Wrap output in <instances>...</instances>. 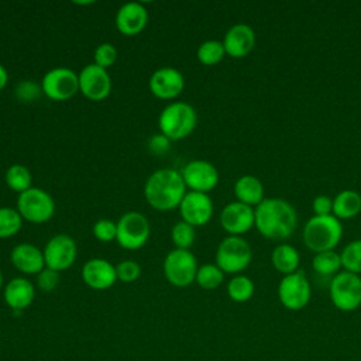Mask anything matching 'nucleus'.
<instances>
[{"mask_svg": "<svg viewBox=\"0 0 361 361\" xmlns=\"http://www.w3.org/2000/svg\"><path fill=\"white\" fill-rule=\"evenodd\" d=\"M341 267L345 268L347 272L361 274V240H354L347 244L341 254Z\"/></svg>", "mask_w": 361, "mask_h": 361, "instance_id": "33", "label": "nucleus"}, {"mask_svg": "<svg viewBox=\"0 0 361 361\" xmlns=\"http://www.w3.org/2000/svg\"><path fill=\"white\" fill-rule=\"evenodd\" d=\"M148 87L155 97L172 100L176 99L185 89V78L180 71L172 66L158 68L149 76Z\"/></svg>", "mask_w": 361, "mask_h": 361, "instance_id": "15", "label": "nucleus"}, {"mask_svg": "<svg viewBox=\"0 0 361 361\" xmlns=\"http://www.w3.org/2000/svg\"><path fill=\"white\" fill-rule=\"evenodd\" d=\"M23 220L30 223H45L55 213L52 196L41 188H30L17 197V207Z\"/></svg>", "mask_w": 361, "mask_h": 361, "instance_id": "8", "label": "nucleus"}, {"mask_svg": "<svg viewBox=\"0 0 361 361\" xmlns=\"http://www.w3.org/2000/svg\"><path fill=\"white\" fill-rule=\"evenodd\" d=\"M224 55H226L224 45L221 41H217V39H207L202 42L196 52L199 62L207 66L219 63L224 58Z\"/></svg>", "mask_w": 361, "mask_h": 361, "instance_id": "31", "label": "nucleus"}, {"mask_svg": "<svg viewBox=\"0 0 361 361\" xmlns=\"http://www.w3.org/2000/svg\"><path fill=\"white\" fill-rule=\"evenodd\" d=\"M116 61H117V49L113 44L102 42L100 45L96 47L93 54V63H96L103 69H107L111 65H114Z\"/></svg>", "mask_w": 361, "mask_h": 361, "instance_id": "35", "label": "nucleus"}, {"mask_svg": "<svg viewBox=\"0 0 361 361\" xmlns=\"http://www.w3.org/2000/svg\"><path fill=\"white\" fill-rule=\"evenodd\" d=\"M82 279L94 290H106L117 281L116 265L104 258H90L82 267Z\"/></svg>", "mask_w": 361, "mask_h": 361, "instance_id": "18", "label": "nucleus"}, {"mask_svg": "<svg viewBox=\"0 0 361 361\" xmlns=\"http://www.w3.org/2000/svg\"><path fill=\"white\" fill-rule=\"evenodd\" d=\"M330 299L341 312H353L361 306V278L351 272H338L330 282Z\"/></svg>", "mask_w": 361, "mask_h": 361, "instance_id": "9", "label": "nucleus"}, {"mask_svg": "<svg viewBox=\"0 0 361 361\" xmlns=\"http://www.w3.org/2000/svg\"><path fill=\"white\" fill-rule=\"evenodd\" d=\"M180 175L186 188L192 192L207 193L219 183V171L213 164L204 159H193L188 162L180 169Z\"/></svg>", "mask_w": 361, "mask_h": 361, "instance_id": "13", "label": "nucleus"}, {"mask_svg": "<svg viewBox=\"0 0 361 361\" xmlns=\"http://www.w3.org/2000/svg\"><path fill=\"white\" fill-rule=\"evenodd\" d=\"M4 180H6V185L17 192L18 195L25 192L27 189L32 188L31 183H32V175L30 172V169L23 165V164H13L7 168L6 171V175H4Z\"/></svg>", "mask_w": 361, "mask_h": 361, "instance_id": "26", "label": "nucleus"}, {"mask_svg": "<svg viewBox=\"0 0 361 361\" xmlns=\"http://www.w3.org/2000/svg\"><path fill=\"white\" fill-rule=\"evenodd\" d=\"M45 267L56 272L66 271L73 265L78 255V247L75 240L68 234H55L51 237L44 250Z\"/></svg>", "mask_w": 361, "mask_h": 361, "instance_id": "12", "label": "nucleus"}, {"mask_svg": "<svg viewBox=\"0 0 361 361\" xmlns=\"http://www.w3.org/2000/svg\"><path fill=\"white\" fill-rule=\"evenodd\" d=\"M23 217L17 209L0 207V238L16 235L23 227Z\"/></svg>", "mask_w": 361, "mask_h": 361, "instance_id": "30", "label": "nucleus"}, {"mask_svg": "<svg viewBox=\"0 0 361 361\" xmlns=\"http://www.w3.org/2000/svg\"><path fill=\"white\" fill-rule=\"evenodd\" d=\"M8 82V73H7V69L4 68V65L0 63V92L6 87Z\"/></svg>", "mask_w": 361, "mask_h": 361, "instance_id": "41", "label": "nucleus"}, {"mask_svg": "<svg viewBox=\"0 0 361 361\" xmlns=\"http://www.w3.org/2000/svg\"><path fill=\"white\" fill-rule=\"evenodd\" d=\"M343 235V226L337 217L313 216L303 228V243L314 254L333 250Z\"/></svg>", "mask_w": 361, "mask_h": 361, "instance_id": "4", "label": "nucleus"}, {"mask_svg": "<svg viewBox=\"0 0 361 361\" xmlns=\"http://www.w3.org/2000/svg\"><path fill=\"white\" fill-rule=\"evenodd\" d=\"M186 195V185L180 171L173 168H159L154 171L144 185L147 203L159 212H168L179 207Z\"/></svg>", "mask_w": 361, "mask_h": 361, "instance_id": "1", "label": "nucleus"}, {"mask_svg": "<svg viewBox=\"0 0 361 361\" xmlns=\"http://www.w3.org/2000/svg\"><path fill=\"white\" fill-rule=\"evenodd\" d=\"M92 233L102 243L114 241L117 237V223L110 219H100L93 224Z\"/></svg>", "mask_w": 361, "mask_h": 361, "instance_id": "36", "label": "nucleus"}, {"mask_svg": "<svg viewBox=\"0 0 361 361\" xmlns=\"http://www.w3.org/2000/svg\"><path fill=\"white\" fill-rule=\"evenodd\" d=\"M312 296L310 283L303 271L298 269L293 274L283 275L278 285V298L288 310L303 309Z\"/></svg>", "mask_w": 361, "mask_h": 361, "instance_id": "11", "label": "nucleus"}, {"mask_svg": "<svg viewBox=\"0 0 361 361\" xmlns=\"http://www.w3.org/2000/svg\"><path fill=\"white\" fill-rule=\"evenodd\" d=\"M10 261L23 275H38L45 268L42 250L30 243L14 245L10 252Z\"/></svg>", "mask_w": 361, "mask_h": 361, "instance_id": "19", "label": "nucleus"}, {"mask_svg": "<svg viewBox=\"0 0 361 361\" xmlns=\"http://www.w3.org/2000/svg\"><path fill=\"white\" fill-rule=\"evenodd\" d=\"M79 76V92L89 100H104L111 92V79L107 69L89 63L82 68Z\"/></svg>", "mask_w": 361, "mask_h": 361, "instance_id": "14", "label": "nucleus"}, {"mask_svg": "<svg viewBox=\"0 0 361 361\" xmlns=\"http://www.w3.org/2000/svg\"><path fill=\"white\" fill-rule=\"evenodd\" d=\"M255 290L254 282L245 275H235L227 283V293L231 300L237 303L247 302L252 298Z\"/></svg>", "mask_w": 361, "mask_h": 361, "instance_id": "28", "label": "nucleus"}, {"mask_svg": "<svg viewBox=\"0 0 361 361\" xmlns=\"http://www.w3.org/2000/svg\"><path fill=\"white\" fill-rule=\"evenodd\" d=\"M117 279L124 283H131L137 281L141 275V265L133 259H124L116 265Z\"/></svg>", "mask_w": 361, "mask_h": 361, "instance_id": "37", "label": "nucleus"}, {"mask_svg": "<svg viewBox=\"0 0 361 361\" xmlns=\"http://www.w3.org/2000/svg\"><path fill=\"white\" fill-rule=\"evenodd\" d=\"M171 140L166 138L164 134H155L148 140V149L155 155H162L169 149Z\"/></svg>", "mask_w": 361, "mask_h": 361, "instance_id": "40", "label": "nucleus"}, {"mask_svg": "<svg viewBox=\"0 0 361 361\" xmlns=\"http://www.w3.org/2000/svg\"><path fill=\"white\" fill-rule=\"evenodd\" d=\"M117 223V237L116 241L124 250L135 251L142 248L149 235H151V226L148 219L135 210L126 212L121 214Z\"/></svg>", "mask_w": 361, "mask_h": 361, "instance_id": "5", "label": "nucleus"}, {"mask_svg": "<svg viewBox=\"0 0 361 361\" xmlns=\"http://www.w3.org/2000/svg\"><path fill=\"white\" fill-rule=\"evenodd\" d=\"M224 281V272L216 264H203L197 268L195 282L207 290L219 288Z\"/></svg>", "mask_w": 361, "mask_h": 361, "instance_id": "29", "label": "nucleus"}, {"mask_svg": "<svg viewBox=\"0 0 361 361\" xmlns=\"http://www.w3.org/2000/svg\"><path fill=\"white\" fill-rule=\"evenodd\" d=\"M148 23V11L144 4L137 1H130L123 4L116 14L117 30L127 37H134L140 34Z\"/></svg>", "mask_w": 361, "mask_h": 361, "instance_id": "20", "label": "nucleus"}, {"mask_svg": "<svg viewBox=\"0 0 361 361\" xmlns=\"http://www.w3.org/2000/svg\"><path fill=\"white\" fill-rule=\"evenodd\" d=\"M271 261H272L274 268L278 272H281L283 275H289V274H293L298 271L299 262H300V255L293 245L281 244L274 248Z\"/></svg>", "mask_w": 361, "mask_h": 361, "instance_id": "24", "label": "nucleus"}, {"mask_svg": "<svg viewBox=\"0 0 361 361\" xmlns=\"http://www.w3.org/2000/svg\"><path fill=\"white\" fill-rule=\"evenodd\" d=\"M41 87L48 99L65 102L79 92V76L69 68L56 66L44 75Z\"/></svg>", "mask_w": 361, "mask_h": 361, "instance_id": "10", "label": "nucleus"}, {"mask_svg": "<svg viewBox=\"0 0 361 361\" xmlns=\"http://www.w3.org/2000/svg\"><path fill=\"white\" fill-rule=\"evenodd\" d=\"M312 267L317 274L323 276L336 275L341 268V257L334 250L316 252L312 259Z\"/></svg>", "mask_w": 361, "mask_h": 361, "instance_id": "27", "label": "nucleus"}, {"mask_svg": "<svg viewBox=\"0 0 361 361\" xmlns=\"http://www.w3.org/2000/svg\"><path fill=\"white\" fill-rule=\"evenodd\" d=\"M166 281L175 288H186L196 279L197 261L189 250L173 248L169 251L162 264Z\"/></svg>", "mask_w": 361, "mask_h": 361, "instance_id": "7", "label": "nucleus"}, {"mask_svg": "<svg viewBox=\"0 0 361 361\" xmlns=\"http://www.w3.org/2000/svg\"><path fill=\"white\" fill-rule=\"evenodd\" d=\"M61 272H56L49 268H44L38 275H37V286L42 292H52L58 285L61 279Z\"/></svg>", "mask_w": 361, "mask_h": 361, "instance_id": "38", "label": "nucleus"}, {"mask_svg": "<svg viewBox=\"0 0 361 361\" xmlns=\"http://www.w3.org/2000/svg\"><path fill=\"white\" fill-rule=\"evenodd\" d=\"M234 195L244 204L258 206L264 200V186L257 176L244 175L235 180Z\"/></svg>", "mask_w": 361, "mask_h": 361, "instance_id": "23", "label": "nucleus"}, {"mask_svg": "<svg viewBox=\"0 0 361 361\" xmlns=\"http://www.w3.org/2000/svg\"><path fill=\"white\" fill-rule=\"evenodd\" d=\"M220 224L230 235H240L255 226L254 209L238 200L226 204L220 213Z\"/></svg>", "mask_w": 361, "mask_h": 361, "instance_id": "17", "label": "nucleus"}, {"mask_svg": "<svg viewBox=\"0 0 361 361\" xmlns=\"http://www.w3.org/2000/svg\"><path fill=\"white\" fill-rule=\"evenodd\" d=\"M3 298L11 310L21 312L34 302L35 286L25 276H16L6 283Z\"/></svg>", "mask_w": 361, "mask_h": 361, "instance_id": "22", "label": "nucleus"}, {"mask_svg": "<svg viewBox=\"0 0 361 361\" xmlns=\"http://www.w3.org/2000/svg\"><path fill=\"white\" fill-rule=\"evenodd\" d=\"M361 212V195L355 190H341L333 199V216L340 219L355 217Z\"/></svg>", "mask_w": 361, "mask_h": 361, "instance_id": "25", "label": "nucleus"}, {"mask_svg": "<svg viewBox=\"0 0 361 361\" xmlns=\"http://www.w3.org/2000/svg\"><path fill=\"white\" fill-rule=\"evenodd\" d=\"M196 238V230L189 223L180 220L171 228V240L179 250H189Z\"/></svg>", "mask_w": 361, "mask_h": 361, "instance_id": "32", "label": "nucleus"}, {"mask_svg": "<svg viewBox=\"0 0 361 361\" xmlns=\"http://www.w3.org/2000/svg\"><path fill=\"white\" fill-rule=\"evenodd\" d=\"M41 94H44L42 87L39 83H37L34 80H28V79L21 80L14 87V96L21 103H32V102L38 100L41 97Z\"/></svg>", "mask_w": 361, "mask_h": 361, "instance_id": "34", "label": "nucleus"}, {"mask_svg": "<svg viewBox=\"0 0 361 361\" xmlns=\"http://www.w3.org/2000/svg\"><path fill=\"white\" fill-rule=\"evenodd\" d=\"M178 209L182 220L193 227L207 224L213 216V202L207 193L186 192Z\"/></svg>", "mask_w": 361, "mask_h": 361, "instance_id": "16", "label": "nucleus"}, {"mask_svg": "<svg viewBox=\"0 0 361 361\" xmlns=\"http://www.w3.org/2000/svg\"><path fill=\"white\" fill-rule=\"evenodd\" d=\"M197 124L195 107L186 102H172L166 104L158 117L159 133L171 141H179L189 137Z\"/></svg>", "mask_w": 361, "mask_h": 361, "instance_id": "3", "label": "nucleus"}, {"mask_svg": "<svg viewBox=\"0 0 361 361\" xmlns=\"http://www.w3.org/2000/svg\"><path fill=\"white\" fill-rule=\"evenodd\" d=\"M221 42L227 55L231 58H244L255 45V32L248 24L238 23L228 28Z\"/></svg>", "mask_w": 361, "mask_h": 361, "instance_id": "21", "label": "nucleus"}, {"mask_svg": "<svg viewBox=\"0 0 361 361\" xmlns=\"http://www.w3.org/2000/svg\"><path fill=\"white\" fill-rule=\"evenodd\" d=\"M252 258L250 244L240 235H228L217 247L216 265L224 274H238L244 271Z\"/></svg>", "mask_w": 361, "mask_h": 361, "instance_id": "6", "label": "nucleus"}, {"mask_svg": "<svg viewBox=\"0 0 361 361\" xmlns=\"http://www.w3.org/2000/svg\"><path fill=\"white\" fill-rule=\"evenodd\" d=\"M314 216H329L333 213V199L326 195L316 196L312 203Z\"/></svg>", "mask_w": 361, "mask_h": 361, "instance_id": "39", "label": "nucleus"}, {"mask_svg": "<svg viewBox=\"0 0 361 361\" xmlns=\"http://www.w3.org/2000/svg\"><path fill=\"white\" fill-rule=\"evenodd\" d=\"M3 282H4L3 281V274H1V269H0V289L3 288Z\"/></svg>", "mask_w": 361, "mask_h": 361, "instance_id": "42", "label": "nucleus"}, {"mask_svg": "<svg viewBox=\"0 0 361 361\" xmlns=\"http://www.w3.org/2000/svg\"><path fill=\"white\" fill-rule=\"evenodd\" d=\"M255 227L265 238L285 240L288 238L298 223V216L293 206L279 197L264 199L254 210Z\"/></svg>", "mask_w": 361, "mask_h": 361, "instance_id": "2", "label": "nucleus"}]
</instances>
